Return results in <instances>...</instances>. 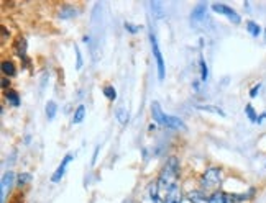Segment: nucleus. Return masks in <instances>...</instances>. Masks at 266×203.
Here are the masks:
<instances>
[{"label":"nucleus","instance_id":"nucleus-1","mask_svg":"<svg viewBox=\"0 0 266 203\" xmlns=\"http://www.w3.org/2000/svg\"><path fill=\"white\" fill-rule=\"evenodd\" d=\"M178 174H179V160H178V157L173 156L166 160L163 171H161V174H159V179H158L159 190H166V193H168L170 190H173L174 187H178V184H176Z\"/></svg>","mask_w":266,"mask_h":203},{"label":"nucleus","instance_id":"nucleus-2","mask_svg":"<svg viewBox=\"0 0 266 203\" xmlns=\"http://www.w3.org/2000/svg\"><path fill=\"white\" fill-rule=\"evenodd\" d=\"M150 45H151V53L155 56L156 59V67H158V79L159 80H164L166 77V67H164V59H163V53L159 50V45H158V39H156V34L155 33H150Z\"/></svg>","mask_w":266,"mask_h":203},{"label":"nucleus","instance_id":"nucleus-3","mask_svg":"<svg viewBox=\"0 0 266 203\" xmlns=\"http://www.w3.org/2000/svg\"><path fill=\"white\" fill-rule=\"evenodd\" d=\"M220 180H222V172L220 169H217V167H211V169H207L204 174H202L201 177V185L202 188H215L220 185Z\"/></svg>","mask_w":266,"mask_h":203},{"label":"nucleus","instance_id":"nucleus-4","mask_svg":"<svg viewBox=\"0 0 266 203\" xmlns=\"http://www.w3.org/2000/svg\"><path fill=\"white\" fill-rule=\"evenodd\" d=\"M212 10L215 12V13H219V15H223L225 18H228L230 22L232 23H235V25H239L240 22H242V17L237 13L232 7H228V5H225V4H214L212 5Z\"/></svg>","mask_w":266,"mask_h":203},{"label":"nucleus","instance_id":"nucleus-5","mask_svg":"<svg viewBox=\"0 0 266 203\" xmlns=\"http://www.w3.org/2000/svg\"><path fill=\"white\" fill-rule=\"evenodd\" d=\"M73 157H74V154H71V152L66 154L64 159H62V160H61V164L58 166V169H56V171H54V174L51 176V180H53V182H59L62 177H64L66 169H68L69 163H71V160H73Z\"/></svg>","mask_w":266,"mask_h":203},{"label":"nucleus","instance_id":"nucleus-6","mask_svg":"<svg viewBox=\"0 0 266 203\" xmlns=\"http://www.w3.org/2000/svg\"><path fill=\"white\" fill-rule=\"evenodd\" d=\"M163 127L170 128V130H178V131H187V127L184 125V121L181 120L178 116H173V115H168L164 116V121H163Z\"/></svg>","mask_w":266,"mask_h":203},{"label":"nucleus","instance_id":"nucleus-7","mask_svg":"<svg viewBox=\"0 0 266 203\" xmlns=\"http://www.w3.org/2000/svg\"><path fill=\"white\" fill-rule=\"evenodd\" d=\"M206 13H207V4L206 2H201L197 4L192 9V13H191V20H192V23H199L202 22V20L206 18Z\"/></svg>","mask_w":266,"mask_h":203},{"label":"nucleus","instance_id":"nucleus-8","mask_svg":"<svg viewBox=\"0 0 266 203\" xmlns=\"http://www.w3.org/2000/svg\"><path fill=\"white\" fill-rule=\"evenodd\" d=\"M13 179H15V176H13L12 171L5 172L4 176H2V184H0V188H2V203H5V198H7V188L10 190V187L13 185Z\"/></svg>","mask_w":266,"mask_h":203},{"label":"nucleus","instance_id":"nucleus-9","mask_svg":"<svg viewBox=\"0 0 266 203\" xmlns=\"http://www.w3.org/2000/svg\"><path fill=\"white\" fill-rule=\"evenodd\" d=\"M151 115H153V120H155L158 125H161V127H163V121H164L166 113L163 111V108H161V105L158 102H153L151 103Z\"/></svg>","mask_w":266,"mask_h":203},{"label":"nucleus","instance_id":"nucleus-10","mask_svg":"<svg viewBox=\"0 0 266 203\" xmlns=\"http://www.w3.org/2000/svg\"><path fill=\"white\" fill-rule=\"evenodd\" d=\"M209 203H235L232 195H228L225 192H215L211 198H209Z\"/></svg>","mask_w":266,"mask_h":203},{"label":"nucleus","instance_id":"nucleus-11","mask_svg":"<svg viewBox=\"0 0 266 203\" xmlns=\"http://www.w3.org/2000/svg\"><path fill=\"white\" fill-rule=\"evenodd\" d=\"M164 203H183V198H181V190L179 187H174L173 190H170L166 193V200Z\"/></svg>","mask_w":266,"mask_h":203},{"label":"nucleus","instance_id":"nucleus-12","mask_svg":"<svg viewBox=\"0 0 266 203\" xmlns=\"http://www.w3.org/2000/svg\"><path fill=\"white\" fill-rule=\"evenodd\" d=\"M79 13V10L78 9H74V7H71V5H64L62 9L59 10V18H62V20H68V18H73V17H76Z\"/></svg>","mask_w":266,"mask_h":203},{"label":"nucleus","instance_id":"nucleus-13","mask_svg":"<svg viewBox=\"0 0 266 203\" xmlns=\"http://www.w3.org/2000/svg\"><path fill=\"white\" fill-rule=\"evenodd\" d=\"M187 198L189 201H192V203H209V198L204 195V192H201V190H194L187 195Z\"/></svg>","mask_w":266,"mask_h":203},{"label":"nucleus","instance_id":"nucleus-14","mask_svg":"<svg viewBox=\"0 0 266 203\" xmlns=\"http://www.w3.org/2000/svg\"><path fill=\"white\" fill-rule=\"evenodd\" d=\"M115 118H117L118 123H120V125H127L128 120H130V113L127 111V108L118 107V108L115 110Z\"/></svg>","mask_w":266,"mask_h":203},{"label":"nucleus","instance_id":"nucleus-15","mask_svg":"<svg viewBox=\"0 0 266 203\" xmlns=\"http://www.w3.org/2000/svg\"><path fill=\"white\" fill-rule=\"evenodd\" d=\"M5 97L12 107H20V97L15 90H5Z\"/></svg>","mask_w":266,"mask_h":203},{"label":"nucleus","instance_id":"nucleus-16","mask_svg":"<svg viewBox=\"0 0 266 203\" xmlns=\"http://www.w3.org/2000/svg\"><path fill=\"white\" fill-rule=\"evenodd\" d=\"M84 118H86V107H84V105H79V107L76 108L74 115H73V123L78 125L84 120Z\"/></svg>","mask_w":266,"mask_h":203},{"label":"nucleus","instance_id":"nucleus-17","mask_svg":"<svg viewBox=\"0 0 266 203\" xmlns=\"http://www.w3.org/2000/svg\"><path fill=\"white\" fill-rule=\"evenodd\" d=\"M15 53L20 58H25L26 56V41L25 38H18L17 43H15Z\"/></svg>","mask_w":266,"mask_h":203},{"label":"nucleus","instance_id":"nucleus-18","mask_svg":"<svg viewBox=\"0 0 266 203\" xmlns=\"http://www.w3.org/2000/svg\"><path fill=\"white\" fill-rule=\"evenodd\" d=\"M2 72L9 77H13L17 74V69H15V66H13L12 61H4L2 62Z\"/></svg>","mask_w":266,"mask_h":203},{"label":"nucleus","instance_id":"nucleus-19","mask_svg":"<svg viewBox=\"0 0 266 203\" xmlns=\"http://www.w3.org/2000/svg\"><path fill=\"white\" fill-rule=\"evenodd\" d=\"M199 66H201V80L206 84L209 80V67H207L206 59L202 58V56H201V59H199Z\"/></svg>","mask_w":266,"mask_h":203},{"label":"nucleus","instance_id":"nucleus-20","mask_svg":"<svg viewBox=\"0 0 266 203\" xmlns=\"http://www.w3.org/2000/svg\"><path fill=\"white\" fill-rule=\"evenodd\" d=\"M56 113H58V105H56V102L50 100L46 103V116H48V120H53V118L56 116Z\"/></svg>","mask_w":266,"mask_h":203},{"label":"nucleus","instance_id":"nucleus-21","mask_svg":"<svg viewBox=\"0 0 266 203\" xmlns=\"http://www.w3.org/2000/svg\"><path fill=\"white\" fill-rule=\"evenodd\" d=\"M31 182V176L28 172H22V174H18V177H17V185L18 187H23L26 184H30Z\"/></svg>","mask_w":266,"mask_h":203},{"label":"nucleus","instance_id":"nucleus-22","mask_svg":"<svg viewBox=\"0 0 266 203\" xmlns=\"http://www.w3.org/2000/svg\"><path fill=\"white\" fill-rule=\"evenodd\" d=\"M247 30H248V33L251 34V36H255V38L261 33L260 25L255 23V22H248V23H247Z\"/></svg>","mask_w":266,"mask_h":203},{"label":"nucleus","instance_id":"nucleus-23","mask_svg":"<svg viewBox=\"0 0 266 203\" xmlns=\"http://www.w3.org/2000/svg\"><path fill=\"white\" fill-rule=\"evenodd\" d=\"M197 108H199V110H204V111H211V113L220 115V116H225V113H223V111H222L220 108L214 107V105H199Z\"/></svg>","mask_w":266,"mask_h":203},{"label":"nucleus","instance_id":"nucleus-24","mask_svg":"<svg viewBox=\"0 0 266 203\" xmlns=\"http://www.w3.org/2000/svg\"><path fill=\"white\" fill-rule=\"evenodd\" d=\"M245 115H247V116H248V120H251L253 123L258 121V115L255 113V108L251 107V105H247V107H245Z\"/></svg>","mask_w":266,"mask_h":203},{"label":"nucleus","instance_id":"nucleus-25","mask_svg":"<svg viewBox=\"0 0 266 203\" xmlns=\"http://www.w3.org/2000/svg\"><path fill=\"white\" fill-rule=\"evenodd\" d=\"M104 95H106L109 100H115L117 99V90L112 86H106L104 87Z\"/></svg>","mask_w":266,"mask_h":203},{"label":"nucleus","instance_id":"nucleus-26","mask_svg":"<svg viewBox=\"0 0 266 203\" xmlns=\"http://www.w3.org/2000/svg\"><path fill=\"white\" fill-rule=\"evenodd\" d=\"M74 51H76V69H82V54H81V50H79V46H74Z\"/></svg>","mask_w":266,"mask_h":203},{"label":"nucleus","instance_id":"nucleus-27","mask_svg":"<svg viewBox=\"0 0 266 203\" xmlns=\"http://www.w3.org/2000/svg\"><path fill=\"white\" fill-rule=\"evenodd\" d=\"M260 89H261V84H256V86L250 90V97H251V99H255V97L258 95V92H260Z\"/></svg>","mask_w":266,"mask_h":203},{"label":"nucleus","instance_id":"nucleus-28","mask_svg":"<svg viewBox=\"0 0 266 203\" xmlns=\"http://www.w3.org/2000/svg\"><path fill=\"white\" fill-rule=\"evenodd\" d=\"M125 28L130 31V33H138L140 31V26H137V25H131V23H125Z\"/></svg>","mask_w":266,"mask_h":203},{"label":"nucleus","instance_id":"nucleus-29","mask_svg":"<svg viewBox=\"0 0 266 203\" xmlns=\"http://www.w3.org/2000/svg\"><path fill=\"white\" fill-rule=\"evenodd\" d=\"M97 154H99V146H97L95 151H94V156H92V166L95 164V160H97Z\"/></svg>","mask_w":266,"mask_h":203},{"label":"nucleus","instance_id":"nucleus-30","mask_svg":"<svg viewBox=\"0 0 266 203\" xmlns=\"http://www.w3.org/2000/svg\"><path fill=\"white\" fill-rule=\"evenodd\" d=\"M9 84H10V80L7 79V77H5V79H2V87H4V89H5L7 86H9Z\"/></svg>","mask_w":266,"mask_h":203},{"label":"nucleus","instance_id":"nucleus-31","mask_svg":"<svg viewBox=\"0 0 266 203\" xmlns=\"http://www.w3.org/2000/svg\"><path fill=\"white\" fill-rule=\"evenodd\" d=\"M264 118H266V113H263L261 116H258V121H256V123H261V121L264 120Z\"/></svg>","mask_w":266,"mask_h":203},{"label":"nucleus","instance_id":"nucleus-32","mask_svg":"<svg viewBox=\"0 0 266 203\" xmlns=\"http://www.w3.org/2000/svg\"><path fill=\"white\" fill-rule=\"evenodd\" d=\"M264 34H266V31H264Z\"/></svg>","mask_w":266,"mask_h":203}]
</instances>
